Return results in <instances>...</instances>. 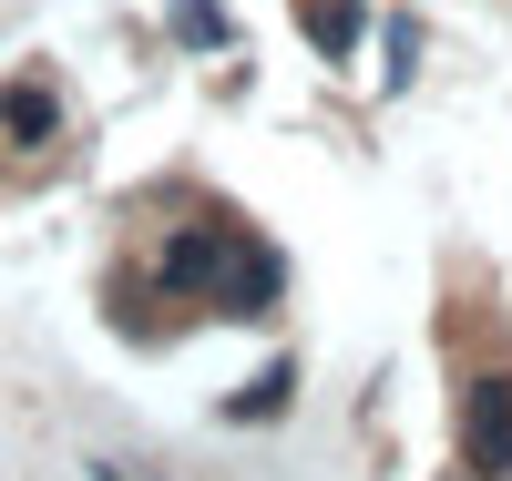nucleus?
I'll use <instances>...</instances> for the list:
<instances>
[{"label": "nucleus", "mask_w": 512, "mask_h": 481, "mask_svg": "<svg viewBox=\"0 0 512 481\" xmlns=\"http://www.w3.org/2000/svg\"><path fill=\"white\" fill-rule=\"evenodd\" d=\"M236 246H246V226H226V215H185L175 236H154L144 277H154V297H185V308H216V287H226V267H236Z\"/></svg>", "instance_id": "1"}, {"label": "nucleus", "mask_w": 512, "mask_h": 481, "mask_svg": "<svg viewBox=\"0 0 512 481\" xmlns=\"http://www.w3.org/2000/svg\"><path fill=\"white\" fill-rule=\"evenodd\" d=\"M451 441H461V471L472 481H512V369H472L461 379Z\"/></svg>", "instance_id": "2"}, {"label": "nucleus", "mask_w": 512, "mask_h": 481, "mask_svg": "<svg viewBox=\"0 0 512 481\" xmlns=\"http://www.w3.org/2000/svg\"><path fill=\"white\" fill-rule=\"evenodd\" d=\"M52 134H62V93H52L41 72H21L11 93H0V144H11V154H41Z\"/></svg>", "instance_id": "3"}, {"label": "nucleus", "mask_w": 512, "mask_h": 481, "mask_svg": "<svg viewBox=\"0 0 512 481\" xmlns=\"http://www.w3.org/2000/svg\"><path fill=\"white\" fill-rule=\"evenodd\" d=\"M277 277H287V267H277V246H256V236H246V246H236V267H226V287H216V318H256V308L277 297Z\"/></svg>", "instance_id": "4"}, {"label": "nucleus", "mask_w": 512, "mask_h": 481, "mask_svg": "<svg viewBox=\"0 0 512 481\" xmlns=\"http://www.w3.org/2000/svg\"><path fill=\"white\" fill-rule=\"evenodd\" d=\"M297 21H308V41H318V52L328 62H359V0H297Z\"/></svg>", "instance_id": "5"}, {"label": "nucleus", "mask_w": 512, "mask_h": 481, "mask_svg": "<svg viewBox=\"0 0 512 481\" xmlns=\"http://www.w3.org/2000/svg\"><path fill=\"white\" fill-rule=\"evenodd\" d=\"M287 389H297V359H277V369H256V379L236 389V400H226V420H277V400H287Z\"/></svg>", "instance_id": "6"}, {"label": "nucleus", "mask_w": 512, "mask_h": 481, "mask_svg": "<svg viewBox=\"0 0 512 481\" xmlns=\"http://www.w3.org/2000/svg\"><path fill=\"white\" fill-rule=\"evenodd\" d=\"M175 41H185V52H216V41H226V11H216V0H175Z\"/></svg>", "instance_id": "7"}]
</instances>
